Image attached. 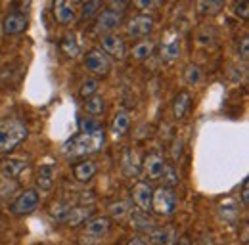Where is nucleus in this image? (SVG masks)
Here are the masks:
<instances>
[{"label":"nucleus","instance_id":"nucleus-1","mask_svg":"<svg viewBox=\"0 0 249 245\" xmlns=\"http://www.w3.org/2000/svg\"><path fill=\"white\" fill-rule=\"evenodd\" d=\"M104 144H106V134L102 128L94 132H79L63 144L62 153L69 159H79V157L87 159V155L100 152Z\"/></svg>","mask_w":249,"mask_h":245},{"label":"nucleus","instance_id":"nucleus-2","mask_svg":"<svg viewBox=\"0 0 249 245\" xmlns=\"http://www.w3.org/2000/svg\"><path fill=\"white\" fill-rule=\"evenodd\" d=\"M29 136V130L25 122L19 119H4L0 121V153H10L16 150L25 138Z\"/></svg>","mask_w":249,"mask_h":245},{"label":"nucleus","instance_id":"nucleus-3","mask_svg":"<svg viewBox=\"0 0 249 245\" xmlns=\"http://www.w3.org/2000/svg\"><path fill=\"white\" fill-rule=\"evenodd\" d=\"M177 205H178V199H177V193L163 186V188H157L154 190V199H152V211L159 216H171L177 211Z\"/></svg>","mask_w":249,"mask_h":245},{"label":"nucleus","instance_id":"nucleus-4","mask_svg":"<svg viewBox=\"0 0 249 245\" xmlns=\"http://www.w3.org/2000/svg\"><path fill=\"white\" fill-rule=\"evenodd\" d=\"M123 21V12L117 10V8H106L102 12H98L96 16V23H94V33H102V35H107V33H113L121 25Z\"/></svg>","mask_w":249,"mask_h":245},{"label":"nucleus","instance_id":"nucleus-5","mask_svg":"<svg viewBox=\"0 0 249 245\" xmlns=\"http://www.w3.org/2000/svg\"><path fill=\"white\" fill-rule=\"evenodd\" d=\"M38 201H40V195H38V190H23L19 195H16V199L12 201L10 205V213L12 214H27L35 211L38 207Z\"/></svg>","mask_w":249,"mask_h":245},{"label":"nucleus","instance_id":"nucleus-6","mask_svg":"<svg viewBox=\"0 0 249 245\" xmlns=\"http://www.w3.org/2000/svg\"><path fill=\"white\" fill-rule=\"evenodd\" d=\"M85 67L98 77H106L111 71V58L106 56L102 50H90L85 56Z\"/></svg>","mask_w":249,"mask_h":245},{"label":"nucleus","instance_id":"nucleus-7","mask_svg":"<svg viewBox=\"0 0 249 245\" xmlns=\"http://www.w3.org/2000/svg\"><path fill=\"white\" fill-rule=\"evenodd\" d=\"M100 50L106 54V56H109V58H124V52H126V46H124V40L123 36H119L117 33H107V35H104L102 36V40H100Z\"/></svg>","mask_w":249,"mask_h":245},{"label":"nucleus","instance_id":"nucleus-8","mask_svg":"<svg viewBox=\"0 0 249 245\" xmlns=\"http://www.w3.org/2000/svg\"><path fill=\"white\" fill-rule=\"evenodd\" d=\"M152 199H154V188L148 182H138L132 188V203L142 211L148 213L152 211Z\"/></svg>","mask_w":249,"mask_h":245},{"label":"nucleus","instance_id":"nucleus-9","mask_svg":"<svg viewBox=\"0 0 249 245\" xmlns=\"http://www.w3.org/2000/svg\"><path fill=\"white\" fill-rule=\"evenodd\" d=\"M156 27V21L152 16H136L126 23V33L132 38H144Z\"/></svg>","mask_w":249,"mask_h":245},{"label":"nucleus","instance_id":"nucleus-10","mask_svg":"<svg viewBox=\"0 0 249 245\" xmlns=\"http://www.w3.org/2000/svg\"><path fill=\"white\" fill-rule=\"evenodd\" d=\"M27 25H29V19H27L25 14H21V12H10L4 18V21H2V33L6 36H16V35H21L23 31L27 29Z\"/></svg>","mask_w":249,"mask_h":245},{"label":"nucleus","instance_id":"nucleus-11","mask_svg":"<svg viewBox=\"0 0 249 245\" xmlns=\"http://www.w3.org/2000/svg\"><path fill=\"white\" fill-rule=\"evenodd\" d=\"M165 169H167V165H165V159H163L161 153H156V152L148 153L146 159L142 161V171L146 173V176H148L150 180H159V178H163Z\"/></svg>","mask_w":249,"mask_h":245},{"label":"nucleus","instance_id":"nucleus-12","mask_svg":"<svg viewBox=\"0 0 249 245\" xmlns=\"http://www.w3.org/2000/svg\"><path fill=\"white\" fill-rule=\"evenodd\" d=\"M52 14H54V19L60 23V25H71L77 18L73 6L69 0H54L52 4Z\"/></svg>","mask_w":249,"mask_h":245},{"label":"nucleus","instance_id":"nucleus-13","mask_svg":"<svg viewBox=\"0 0 249 245\" xmlns=\"http://www.w3.org/2000/svg\"><path fill=\"white\" fill-rule=\"evenodd\" d=\"M27 169H29L27 161H23V159H16V157L4 159V161L0 163V171H2V175H4L8 180L19 178V176H21V175H23Z\"/></svg>","mask_w":249,"mask_h":245},{"label":"nucleus","instance_id":"nucleus-14","mask_svg":"<svg viewBox=\"0 0 249 245\" xmlns=\"http://www.w3.org/2000/svg\"><path fill=\"white\" fill-rule=\"evenodd\" d=\"M96 173H98V165L94 161H90V159H83V161H79L73 167V178L77 182H89V180H92L94 176H96Z\"/></svg>","mask_w":249,"mask_h":245},{"label":"nucleus","instance_id":"nucleus-15","mask_svg":"<svg viewBox=\"0 0 249 245\" xmlns=\"http://www.w3.org/2000/svg\"><path fill=\"white\" fill-rule=\"evenodd\" d=\"M109 228H111V220L107 216H96V218L89 220V224L85 226V232H87V236L102 238L109 232Z\"/></svg>","mask_w":249,"mask_h":245},{"label":"nucleus","instance_id":"nucleus-16","mask_svg":"<svg viewBox=\"0 0 249 245\" xmlns=\"http://www.w3.org/2000/svg\"><path fill=\"white\" fill-rule=\"evenodd\" d=\"M121 169H123L124 176L132 178V176H138L140 169H142V163L138 161V155L132 150H124L123 159H121Z\"/></svg>","mask_w":249,"mask_h":245},{"label":"nucleus","instance_id":"nucleus-17","mask_svg":"<svg viewBox=\"0 0 249 245\" xmlns=\"http://www.w3.org/2000/svg\"><path fill=\"white\" fill-rule=\"evenodd\" d=\"M54 178H56V169L52 165H42L36 171V186L40 192H50L54 186Z\"/></svg>","mask_w":249,"mask_h":245},{"label":"nucleus","instance_id":"nucleus-18","mask_svg":"<svg viewBox=\"0 0 249 245\" xmlns=\"http://www.w3.org/2000/svg\"><path fill=\"white\" fill-rule=\"evenodd\" d=\"M94 213L92 207H87V205H81V207H71L67 214H65V222L69 226H79L83 222H87V218H90Z\"/></svg>","mask_w":249,"mask_h":245},{"label":"nucleus","instance_id":"nucleus-19","mask_svg":"<svg viewBox=\"0 0 249 245\" xmlns=\"http://www.w3.org/2000/svg\"><path fill=\"white\" fill-rule=\"evenodd\" d=\"M150 240L156 245H171L175 242V232L171 226L165 228H152L150 230Z\"/></svg>","mask_w":249,"mask_h":245},{"label":"nucleus","instance_id":"nucleus-20","mask_svg":"<svg viewBox=\"0 0 249 245\" xmlns=\"http://www.w3.org/2000/svg\"><path fill=\"white\" fill-rule=\"evenodd\" d=\"M154 52H156V42H152V40H140L138 44L132 46V58L138 61L152 58Z\"/></svg>","mask_w":249,"mask_h":245},{"label":"nucleus","instance_id":"nucleus-21","mask_svg":"<svg viewBox=\"0 0 249 245\" xmlns=\"http://www.w3.org/2000/svg\"><path fill=\"white\" fill-rule=\"evenodd\" d=\"M83 109H85V113H87V115H90V117L102 115V113H104V109H106V102H104V98H102V96L94 94V96H90V98H87V100H85Z\"/></svg>","mask_w":249,"mask_h":245},{"label":"nucleus","instance_id":"nucleus-22","mask_svg":"<svg viewBox=\"0 0 249 245\" xmlns=\"http://www.w3.org/2000/svg\"><path fill=\"white\" fill-rule=\"evenodd\" d=\"M190 105H192V96H190V92H180V94L175 98V102H173V113H175V117H177V119H182L188 113Z\"/></svg>","mask_w":249,"mask_h":245},{"label":"nucleus","instance_id":"nucleus-23","mask_svg":"<svg viewBox=\"0 0 249 245\" xmlns=\"http://www.w3.org/2000/svg\"><path fill=\"white\" fill-rule=\"evenodd\" d=\"M60 48L67 58H77L81 54V48H79V42H77V36L73 33H67L60 42Z\"/></svg>","mask_w":249,"mask_h":245},{"label":"nucleus","instance_id":"nucleus-24","mask_svg":"<svg viewBox=\"0 0 249 245\" xmlns=\"http://www.w3.org/2000/svg\"><path fill=\"white\" fill-rule=\"evenodd\" d=\"M128 128H130V115L124 113V111L117 113L115 119H113V124H111V134L115 138H119V136H123Z\"/></svg>","mask_w":249,"mask_h":245},{"label":"nucleus","instance_id":"nucleus-25","mask_svg":"<svg viewBox=\"0 0 249 245\" xmlns=\"http://www.w3.org/2000/svg\"><path fill=\"white\" fill-rule=\"evenodd\" d=\"M178 56H180V40H178V38L167 42V44L161 48V58L167 61V63L177 61L178 60Z\"/></svg>","mask_w":249,"mask_h":245},{"label":"nucleus","instance_id":"nucleus-26","mask_svg":"<svg viewBox=\"0 0 249 245\" xmlns=\"http://www.w3.org/2000/svg\"><path fill=\"white\" fill-rule=\"evenodd\" d=\"M218 213H220V216H222L226 222H234V220H238L240 207H238V203H236V201H232V199H226L224 203H220V207H218Z\"/></svg>","mask_w":249,"mask_h":245},{"label":"nucleus","instance_id":"nucleus-27","mask_svg":"<svg viewBox=\"0 0 249 245\" xmlns=\"http://www.w3.org/2000/svg\"><path fill=\"white\" fill-rule=\"evenodd\" d=\"M132 211V201L130 199H121V201H115L109 205V214L113 218H124L126 214H130Z\"/></svg>","mask_w":249,"mask_h":245},{"label":"nucleus","instance_id":"nucleus-28","mask_svg":"<svg viewBox=\"0 0 249 245\" xmlns=\"http://www.w3.org/2000/svg\"><path fill=\"white\" fill-rule=\"evenodd\" d=\"M224 0H197V12L201 16H211L222 8Z\"/></svg>","mask_w":249,"mask_h":245},{"label":"nucleus","instance_id":"nucleus-29","mask_svg":"<svg viewBox=\"0 0 249 245\" xmlns=\"http://www.w3.org/2000/svg\"><path fill=\"white\" fill-rule=\"evenodd\" d=\"M184 79H186L188 85H192V87H197L201 81H203V71L199 69V65H196V63H190L186 67V71H184Z\"/></svg>","mask_w":249,"mask_h":245},{"label":"nucleus","instance_id":"nucleus-30","mask_svg":"<svg viewBox=\"0 0 249 245\" xmlns=\"http://www.w3.org/2000/svg\"><path fill=\"white\" fill-rule=\"evenodd\" d=\"M100 4H102V0H87V2H83L81 18H83V19H90V18H94V16H98Z\"/></svg>","mask_w":249,"mask_h":245},{"label":"nucleus","instance_id":"nucleus-31","mask_svg":"<svg viewBox=\"0 0 249 245\" xmlns=\"http://www.w3.org/2000/svg\"><path fill=\"white\" fill-rule=\"evenodd\" d=\"M98 92V81L96 79H87L83 85H81V88H79V94H81V98H90Z\"/></svg>","mask_w":249,"mask_h":245},{"label":"nucleus","instance_id":"nucleus-32","mask_svg":"<svg viewBox=\"0 0 249 245\" xmlns=\"http://www.w3.org/2000/svg\"><path fill=\"white\" fill-rule=\"evenodd\" d=\"M161 2H163V0H132V4H134L138 10H142V12H152V10H156V8H159Z\"/></svg>","mask_w":249,"mask_h":245},{"label":"nucleus","instance_id":"nucleus-33","mask_svg":"<svg viewBox=\"0 0 249 245\" xmlns=\"http://www.w3.org/2000/svg\"><path fill=\"white\" fill-rule=\"evenodd\" d=\"M79 126H81V132H94V130H100V122L96 121L94 117H89V119H81Z\"/></svg>","mask_w":249,"mask_h":245},{"label":"nucleus","instance_id":"nucleus-34","mask_svg":"<svg viewBox=\"0 0 249 245\" xmlns=\"http://www.w3.org/2000/svg\"><path fill=\"white\" fill-rule=\"evenodd\" d=\"M234 14H236V18L248 19V16H249V2L248 0H240V2L234 6Z\"/></svg>","mask_w":249,"mask_h":245},{"label":"nucleus","instance_id":"nucleus-35","mask_svg":"<svg viewBox=\"0 0 249 245\" xmlns=\"http://www.w3.org/2000/svg\"><path fill=\"white\" fill-rule=\"evenodd\" d=\"M242 203L248 207L249 203V186H248V180L244 182V188H242Z\"/></svg>","mask_w":249,"mask_h":245},{"label":"nucleus","instance_id":"nucleus-36","mask_svg":"<svg viewBox=\"0 0 249 245\" xmlns=\"http://www.w3.org/2000/svg\"><path fill=\"white\" fill-rule=\"evenodd\" d=\"M126 245H146V242H144L142 238H138V236H134V238H130V240L126 242Z\"/></svg>","mask_w":249,"mask_h":245},{"label":"nucleus","instance_id":"nucleus-37","mask_svg":"<svg viewBox=\"0 0 249 245\" xmlns=\"http://www.w3.org/2000/svg\"><path fill=\"white\" fill-rule=\"evenodd\" d=\"M242 58L248 60V36L242 40Z\"/></svg>","mask_w":249,"mask_h":245},{"label":"nucleus","instance_id":"nucleus-38","mask_svg":"<svg viewBox=\"0 0 249 245\" xmlns=\"http://www.w3.org/2000/svg\"><path fill=\"white\" fill-rule=\"evenodd\" d=\"M177 245H194V244H192V242H190L188 238H180V240H178V244H177Z\"/></svg>","mask_w":249,"mask_h":245},{"label":"nucleus","instance_id":"nucleus-39","mask_svg":"<svg viewBox=\"0 0 249 245\" xmlns=\"http://www.w3.org/2000/svg\"><path fill=\"white\" fill-rule=\"evenodd\" d=\"M201 245H213V240H211L209 236H203V244Z\"/></svg>","mask_w":249,"mask_h":245},{"label":"nucleus","instance_id":"nucleus-40","mask_svg":"<svg viewBox=\"0 0 249 245\" xmlns=\"http://www.w3.org/2000/svg\"><path fill=\"white\" fill-rule=\"evenodd\" d=\"M83 2H87V0H71V4H83Z\"/></svg>","mask_w":249,"mask_h":245},{"label":"nucleus","instance_id":"nucleus-41","mask_svg":"<svg viewBox=\"0 0 249 245\" xmlns=\"http://www.w3.org/2000/svg\"><path fill=\"white\" fill-rule=\"evenodd\" d=\"M115 2H117V0H115ZM119 2H123V0H119Z\"/></svg>","mask_w":249,"mask_h":245}]
</instances>
